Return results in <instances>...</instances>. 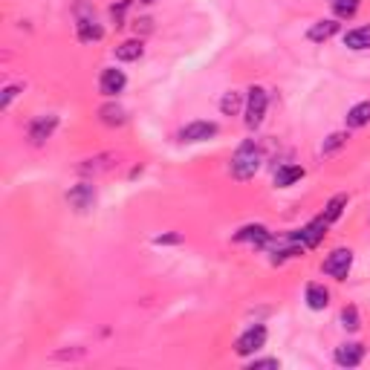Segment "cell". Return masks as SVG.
<instances>
[{"label":"cell","instance_id":"obj_21","mask_svg":"<svg viewBox=\"0 0 370 370\" xmlns=\"http://www.w3.org/2000/svg\"><path fill=\"white\" fill-rule=\"evenodd\" d=\"M240 107H243V96H240V93H234V90L220 99V113H223V116H238Z\"/></svg>","mask_w":370,"mask_h":370},{"label":"cell","instance_id":"obj_9","mask_svg":"<svg viewBox=\"0 0 370 370\" xmlns=\"http://www.w3.org/2000/svg\"><path fill=\"white\" fill-rule=\"evenodd\" d=\"M58 127V116H38V119L29 125V142L32 145H43L50 136H52V130Z\"/></svg>","mask_w":370,"mask_h":370},{"label":"cell","instance_id":"obj_2","mask_svg":"<svg viewBox=\"0 0 370 370\" xmlns=\"http://www.w3.org/2000/svg\"><path fill=\"white\" fill-rule=\"evenodd\" d=\"M266 107H269V96L263 87H249V99H246V127L258 130L263 125Z\"/></svg>","mask_w":370,"mask_h":370},{"label":"cell","instance_id":"obj_20","mask_svg":"<svg viewBox=\"0 0 370 370\" xmlns=\"http://www.w3.org/2000/svg\"><path fill=\"white\" fill-rule=\"evenodd\" d=\"M110 159H113V154H101V156H93V159H87V162H84V165H81L79 171H81V174H93V176H96V174L107 171V168L113 165Z\"/></svg>","mask_w":370,"mask_h":370},{"label":"cell","instance_id":"obj_23","mask_svg":"<svg viewBox=\"0 0 370 370\" xmlns=\"http://www.w3.org/2000/svg\"><path fill=\"white\" fill-rule=\"evenodd\" d=\"M359 6H362V0H333L336 18H353L359 12Z\"/></svg>","mask_w":370,"mask_h":370},{"label":"cell","instance_id":"obj_14","mask_svg":"<svg viewBox=\"0 0 370 370\" xmlns=\"http://www.w3.org/2000/svg\"><path fill=\"white\" fill-rule=\"evenodd\" d=\"M345 47L347 50H370V26H359L345 32Z\"/></svg>","mask_w":370,"mask_h":370},{"label":"cell","instance_id":"obj_15","mask_svg":"<svg viewBox=\"0 0 370 370\" xmlns=\"http://www.w3.org/2000/svg\"><path fill=\"white\" fill-rule=\"evenodd\" d=\"M336 32H338V23H336V21H318V23L309 26L307 38L313 41V43H321V41H330Z\"/></svg>","mask_w":370,"mask_h":370},{"label":"cell","instance_id":"obj_12","mask_svg":"<svg viewBox=\"0 0 370 370\" xmlns=\"http://www.w3.org/2000/svg\"><path fill=\"white\" fill-rule=\"evenodd\" d=\"M298 180H304V168L301 165H280L275 171V185L278 188H289V185H295Z\"/></svg>","mask_w":370,"mask_h":370},{"label":"cell","instance_id":"obj_22","mask_svg":"<svg viewBox=\"0 0 370 370\" xmlns=\"http://www.w3.org/2000/svg\"><path fill=\"white\" fill-rule=\"evenodd\" d=\"M345 205H347V194H336L330 203H327V212H324L321 217L327 220V223H336L338 217H342V212H345Z\"/></svg>","mask_w":370,"mask_h":370},{"label":"cell","instance_id":"obj_31","mask_svg":"<svg viewBox=\"0 0 370 370\" xmlns=\"http://www.w3.org/2000/svg\"><path fill=\"white\" fill-rule=\"evenodd\" d=\"M142 3H154V0H142Z\"/></svg>","mask_w":370,"mask_h":370},{"label":"cell","instance_id":"obj_5","mask_svg":"<svg viewBox=\"0 0 370 370\" xmlns=\"http://www.w3.org/2000/svg\"><path fill=\"white\" fill-rule=\"evenodd\" d=\"M327 226H330V223H327L324 217H316L309 226H304V229H298V232H292V238L298 240L304 249H316V246L324 240V232H327Z\"/></svg>","mask_w":370,"mask_h":370},{"label":"cell","instance_id":"obj_25","mask_svg":"<svg viewBox=\"0 0 370 370\" xmlns=\"http://www.w3.org/2000/svg\"><path fill=\"white\" fill-rule=\"evenodd\" d=\"M347 139H350L347 133H333V136L321 145V154H324V156H330V154H333V151H338V147H342Z\"/></svg>","mask_w":370,"mask_h":370},{"label":"cell","instance_id":"obj_26","mask_svg":"<svg viewBox=\"0 0 370 370\" xmlns=\"http://www.w3.org/2000/svg\"><path fill=\"white\" fill-rule=\"evenodd\" d=\"M18 90H21V87H18V84H12V87H6V90H3V101H0V107H3V110H9V105H12V99H14V96H18Z\"/></svg>","mask_w":370,"mask_h":370},{"label":"cell","instance_id":"obj_10","mask_svg":"<svg viewBox=\"0 0 370 370\" xmlns=\"http://www.w3.org/2000/svg\"><path fill=\"white\" fill-rule=\"evenodd\" d=\"M234 240L238 243H255V246H266V243H272V232L255 223V226H243L238 234H234Z\"/></svg>","mask_w":370,"mask_h":370},{"label":"cell","instance_id":"obj_17","mask_svg":"<svg viewBox=\"0 0 370 370\" xmlns=\"http://www.w3.org/2000/svg\"><path fill=\"white\" fill-rule=\"evenodd\" d=\"M101 38H105V29L96 23V18H84V21H79V41L90 43V41H101Z\"/></svg>","mask_w":370,"mask_h":370},{"label":"cell","instance_id":"obj_27","mask_svg":"<svg viewBox=\"0 0 370 370\" xmlns=\"http://www.w3.org/2000/svg\"><path fill=\"white\" fill-rule=\"evenodd\" d=\"M125 9H127V0H122L119 6H110V14H113V21L116 26H122V18H125Z\"/></svg>","mask_w":370,"mask_h":370},{"label":"cell","instance_id":"obj_4","mask_svg":"<svg viewBox=\"0 0 370 370\" xmlns=\"http://www.w3.org/2000/svg\"><path fill=\"white\" fill-rule=\"evenodd\" d=\"M263 345H266V327L255 324V327H249V330L238 338V345H234V353H238V356H251V353H258Z\"/></svg>","mask_w":370,"mask_h":370},{"label":"cell","instance_id":"obj_8","mask_svg":"<svg viewBox=\"0 0 370 370\" xmlns=\"http://www.w3.org/2000/svg\"><path fill=\"white\" fill-rule=\"evenodd\" d=\"M217 136V125L214 122H191L180 130L183 142H209Z\"/></svg>","mask_w":370,"mask_h":370},{"label":"cell","instance_id":"obj_3","mask_svg":"<svg viewBox=\"0 0 370 370\" xmlns=\"http://www.w3.org/2000/svg\"><path fill=\"white\" fill-rule=\"evenodd\" d=\"M350 266H353V251L350 249H333L321 269H324V275H330L336 280H345L350 275Z\"/></svg>","mask_w":370,"mask_h":370},{"label":"cell","instance_id":"obj_29","mask_svg":"<svg viewBox=\"0 0 370 370\" xmlns=\"http://www.w3.org/2000/svg\"><path fill=\"white\" fill-rule=\"evenodd\" d=\"M154 243L156 246H162V243H180V238H176V234H165V238H156Z\"/></svg>","mask_w":370,"mask_h":370},{"label":"cell","instance_id":"obj_18","mask_svg":"<svg viewBox=\"0 0 370 370\" xmlns=\"http://www.w3.org/2000/svg\"><path fill=\"white\" fill-rule=\"evenodd\" d=\"M364 125H370V99L359 101V105L350 107V113H347V127H364Z\"/></svg>","mask_w":370,"mask_h":370},{"label":"cell","instance_id":"obj_30","mask_svg":"<svg viewBox=\"0 0 370 370\" xmlns=\"http://www.w3.org/2000/svg\"><path fill=\"white\" fill-rule=\"evenodd\" d=\"M151 32V18H142V21H136V32Z\"/></svg>","mask_w":370,"mask_h":370},{"label":"cell","instance_id":"obj_28","mask_svg":"<svg viewBox=\"0 0 370 370\" xmlns=\"http://www.w3.org/2000/svg\"><path fill=\"white\" fill-rule=\"evenodd\" d=\"M249 367H251V370H263V367H280V362H278V359H255V362H251Z\"/></svg>","mask_w":370,"mask_h":370},{"label":"cell","instance_id":"obj_7","mask_svg":"<svg viewBox=\"0 0 370 370\" xmlns=\"http://www.w3.org/2000/svg\"><path fill=\"white\" fill-rule=\"evenodd\" d=\"M67 203H70L76 212H90L93 203H96V188H93L90 183H81V185H76V188H70V191H67Z\"/></svg>","mask_w":370,"mask_h":370},{"label":"cell","instance_id":"obj_19","mask_svg":"<svg viewBox=\"0 0 370 370\" xmlns=\"http://www.w3.org/2000/svg\"><path fill=\"white\" fill-rule=\"evenodd\" d=\"M99 119L105 125H110V127H122L125 125V110L119 105H105L99 110Z\"/></svg>","mask_w":370,"mask_h":370},{"label":"cell","instance_id":"obj_6","mask_svg":"<svg viewBox=\"0 0 370 370\" xmlns=\"http://www.w3.org/2000/svg\"><path fill=\"white\" fill-rule=\"evenodd\" d=\"M125 84H127V79H125V72H122V70H116V67L101 70V79H99V90H101V96H107V99L119 96V93L125 90Z\"/></svg>","mask_w":370,"mask_h":370},{"label":"cell","instance_id":"obj_16","mask_svg":"<svg viewBox=\"0 0 370 370\" xmlns=\"http://www.w3.org/2000/svg\"><path fill=\"white\" fill-rule=\"evenodd\" d=\"M142 52H145V47H142L139 38L125 41V43H119V47H116V58H119V61H139Z\"/></svg>","mask_w":370,"mask_h":370},{"label":"cell","instance_id":"obj_11","mask_svg":"<svg viewBox=\"0 0 370 370\" xmlns=\"http://www.w3.org/2000/svg\"><path fill=\"white\" fill-rule=\"evenodd\" d=\"M362 359H364V345H359V342L342 345L336 350V362L342 367H356V364H362Z\"/></svg>","mask_w":370,"mask_h":370},{"label":"cell","instance_id":"obj_24","mask_svg":"<svg viewBox=\"0 0 370 370\" xmlns=\"http://www.w3.org/2000/svg\"><path fill=\"white\" fill-rule=\"evenodd\" d=\"M342 327L350 330V333H356L362 327V321H359V309L356 307H345L342 309Z\"/></svg>","mask_w":370,"mask_h":370},{"label":"cell","instance_id":"obj_1","mask_svg":"<svg viewBox=\"0 0 370 370\" xmlns=\"http://www.w3.org/2000/svg\"><path fill=\"white\" fill-rule=\"evenodd\" d=\"M260 162H263V151H260V145H258V142H251V139H246V142L238 147V151H234L229 171H232L234 180L246 183V180H251V176H255V174L260 171Z\"/></svg>","mask_w":370,"mask_h":370},{"label":"cell","instance_id":"obj_13","mask_svg":"<svg viewBox=\"0 0 370 370\" xmlns=\"http://www.w3.org/2000/svg\"><path fill=\"white\" fill-rule=\"evenodd\" d=\"M304 301L309 309H324L330 304V292L324 289L321 284H307V292H304Z\"/></svg>","mask_w":370,"mask_h":370}]
</instances>
